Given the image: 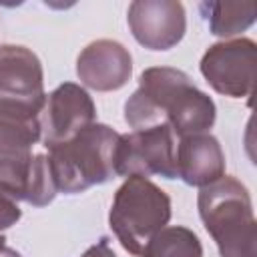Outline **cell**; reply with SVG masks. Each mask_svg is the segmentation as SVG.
I'll return each mask as SVG.
<instances>
[{
	"label": "cell",
	"mask_w": 257,
	"mask_h": 257,
	"mask_svg": "<svg viewBox=\"0 0 257 257\" xmlns=\"http://www.w3.org/2000/svg\"><path fill=\"white\" fill-rule=\"evenodd\" d=\"M120 135L102 122H92L66 143L48 149V165L60 193H82L116 177V147Z\"/></svg>",
	"instance_id": "7a4b0ae2"
},
{
	"label": "cell",
	"mask_w": 257,
	"mask_h": 257,
	"mask_svg": "<svg viewBox=\"0 0 257 257\" xmlns=\"http://www.w3.org/2000/svg\"><path fill=\"white\" fill-rule=\"evenodd\" d=\"M46 102L44 72L38 56L18 44L0 46V110L40 116Z\"/></svg>",
	"instance_id": "5b68a950"
},
{
	"label": "cell",
	"mask_w": 257,
	"mask_h": 257,
	"mask_svg": "<svg viewBox=\"0 0 257 257\" xmlns=\"http://www.w3.org/2000/svg\"><path fill=\"white\" fill-rule=\"evenodd\" d=\"M131 52L116 40H94L86 48H82L76 58L78 80L96 92H110L122 88L131 80Z\"/></svg>",
	"instance_id": "30bf717a"
},
{
	"label": "cell",
	"mask_w": 257,
	"mask_h": 257,
	"mask_svg": "<svg viewBox=\"0 0 257 257\" xmlns=\"http://www.w3.org/2000/svg\"><path fill=\"white\" fill-rule=\"evenodd\" d=\"M4 247H6V237H4V235H0V251H2Z\"/></svg>",
	"instance_id": "d6986e66"
},
{
	"label": "cell",
	"mask_w": 257,
	"mask_h": 257,
	"mask_svg": "<svg viewBox=\"0 0 257 257\" xmlns=\"http://www.w3.org/2000/svg\"><path fill=\"white\" fill-rule=\"evenodd\" d=\"M42 139L40 116H22L0 110V161L24 159Z\"/></svg>",
	"instance_id": "7c38bea8"
},
{
	"label": "cell",
	"mask_w": 257,
	"mask_h": 257,
	"mask_svg": "<svg viewBox=\"0 0 257 257\" xmlns=\"http://www.w3.org/2000/svg\"><path fill=\"white\" fill-rule=\"evenodd\" d=\"M126 20L135 40L149 50L177 46L187 30L185 8L177 0H135Z\"/></svg>",
	"instance_id": "9c48e42d"
},
{
	"label": "cell",
	"mask_w": 257,
	"mask_h": 257,
	"mask_svg": "<svg viewBox=\"0 0 257 257\" xmlns=\"http://www.w3.org/2000/svg\"><path fill=\"white\" fill-rule=\"evenodd\" d=\"M0 257H22L16 249H10V247H4L2 251H0Z\"/></svg>",
	"instance_id": "ac0fdd59"
},
{
	"label": "cell",
	"mask_w": 257,
	"mask_h": 257,
	"mask_svg": "<svg viewBox=\"0 0 257 257\" xmlns=\"http://www.w3.org/2000/svg\"><path fill=\"white\" fill-rule=\"evenodd\" d=\"M116 175L120 177H151L177 179L175 165V135L169 124H159L143 131L120 135L116 147Z\"/></svg>",
	"instance_id": "8992f818"
},
{
	"label": "cell",
	"mask_w": 257,
	"mask_h": 257,
	"mask_svg": "<svg viewBox=\"0 0 257 257\" xmlns=\"http://www.w3.org/2000/svg\"><path fill=\"white\" fill-rule=\"evenodd\" d=\"M193 86L189 74L171 66L147 68L139 78V88L124 102V120L133 131L169 124L179 100Z\"/></svg>",
	"instance_id": "277c9868"
},
{
	"label": "cell",
	"mask_w": 257,
	"mask_h": 257,
	"mask_svg": "<svg viewBox=\"0 0 257 257\" xmlns=\"http://www.w3.org/2000/svg\"><path fill=\"white\" fill-rule=\"evenodd\" d=\"M201 10L215 36L231 38L247 30L257 16L255 2H203Z\"/></svg>",
	"instance_id": "4fadbf2b"
},
{
	"label": "cell",
	"mask_w": 257,
	"mask_h": 257,
	"mask_svg": "<svg viewBox=\"0 0 257 257\" xmlns=\"http://www.w3.org/2000/svg\"><path fill=\"white\" fill-rule=\"evenodd\" d=\"M169 219V195L145 177H126V181L116 189L108 213L112 233L122 249L135 257H141L151 237L167 227Z\"/></svg>",
	"instance_id": "3957f363"
},
{
	"label": "cell",
	"mask_w": 257,
	"mask_h": 257,
	"mask_svg": "<svg viewBox=\"0 0 257 257\" xmlns=\"http://www.w3.org/2000/svg\"><path fill=\"white\" fill-rule=\"evenodd\" d=\"M56 193H58V189H56V183H54V177H52V171L48 165V157L46 155H34L26 203H30L34 207H44V205L54 201Z\"/></svg>",
	"instance_id": "9a60e30c"
},
{
	"label": "cell",
	"mask_w": 257,
	"mask_h": 257,
	"mask_svg": "<svg viewBox=\"0 0 257 257\" xmlns=\"http://www.w3.org/2000/svg\"><path fill=\"white\" fill-rule=\"evenodd\" d=\"M197 207L221 257H257V223L243 183L235 177H221L199 191Z\"/></svg>",
	"instance_id": "6da1fadb"
},
{
	"label": "cell",
	"mask_w": 257,
	"mask_h": 257,
	"mask_svg": "<svg viewBox=\"0 0 257 257\" xmlns=\"http://www.w3.org/2000/svg\"><path fill=\"white\" fill-rule=\"evenodd\" d=\"M92 122H96V106L90 94L80 84L64 82L46 96L40 112L42 143L46 149H52Z\"/></svg>",
	"instance_id": "ba28073f"
},
{
	"label": "cell",
	"mask_w": 257,
	"mask_h": 257,
	"mask_svg": "<svg viewBox=\"0 0 257 257\" xmlns=\"http://www.w3.org/2000/svg\"><path fill=\"white\" fill-rule=\"evenodd\" d=\"M257 44L251 38L223 40L207 48L201 58V74L215 92L231 98L251 96L255 84Z\"/></svg>",
	"instance_id": "52a82bcc"
},
{
	"label": "cell",
	"mask_w": 257,
	"mask_h": 257,
	"mask_svg": "<svg viewBox=\"0 0 257 257\" xmlns=\"http://www.w3.org/2000/svg\"><path fill=\"white\" fill-rule=\"evenodd\" d=\"M20 217H22V209L18 207V201L0 193V231L16 225L20 221Z\"/></svg>",
	"instance_id": "2e32d148"
},
{
	"label": "cell",
	"mask_w": 257,
	"mask_h": 257,
	"mask_svg": "<svg viewBox=\"0 0 257 257\" xmlns=\"http://www.w3.org/2000/svg\"><path fill=\"white\" fill-rule=\"evenodd\" d=\"M82 257H116V255H114V251L108 247V241H106V239H100L98 243H94L92 247H88V249L82 253Z\"/></svg>",
	"instance_id": "e0dca14e"
},
{
	"label": "cell",
	"mask_w": 257,
	"mask_h": 257,
	"mask_svg": "<svg viewBox=\"0 0 257 257\" xmlns=\"http://www.w3.org/2000/svg\"><path fill=\"white\" fill-rule=\"evenodd\" d=\"M141 257H203V245L191 229L167 225L151 237Z\"/></svg>",
	"instance_id": "5bb4252c"
},
{
	"label": "cell",
	"mask_w": 257,
	"mask_h": 257,
	"mask_svg": "<svg viewBox=\"0 0 257 257\" xmlns=\"http://www.w3.org/2000/svg\"><path fill=\"white\" fill-rule=\"evenodd\" d=\"M177 177L191 187H207L225 177V155L219 141L209 135L183 137L175 151Z\"/></svg>",
	"instance_id": "8fae6325"
}]
</instances>
